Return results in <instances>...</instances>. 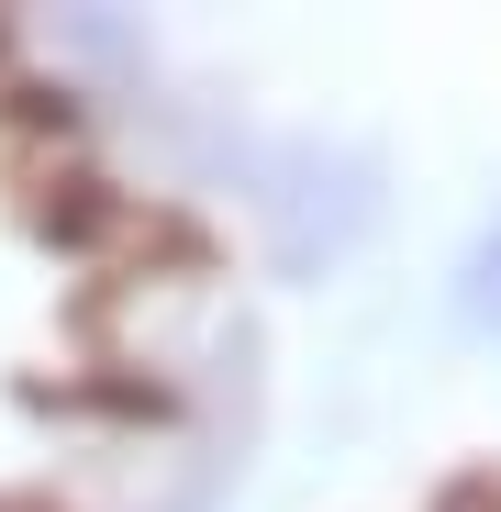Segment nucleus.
<instances>
[{"label":"nucleus","instance_id":"f257e3e1","mask_svg":"<svg viewBox=\"0 0 501 512\" xmlns=\"http://www.w3.org/2000/svg\"><path fill=\"white\" fill-rule=\"evenodd\" d=\"M457 301H468V323H479V334H501V223L468 245V268H457Z\"/></svg>","mask_w":501,"mask_h":512}]
</instances>
